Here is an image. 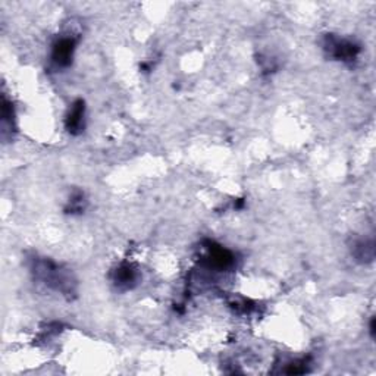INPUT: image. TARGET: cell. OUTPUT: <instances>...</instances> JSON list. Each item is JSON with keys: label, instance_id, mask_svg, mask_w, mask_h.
Returning <instances> with one entry per match:
<instances>
[{"label": "cell", "instance_id": "6da1fadb", "mask_svg": "<svg viewBox=\"0 0 376 376\" xmlns=\"http://www.w3.org/2000/svg\"><path fill=\"white\" fill-rule=\"evenodd\" d=\"M31 273L37 281L62 296L72 297L77 293V281L72 272L60 263L46 257H34L31 260Z\"/></svg>", "mask_w": 376, "mask_h": 376}, {"label": "cell", "instance_id": "7a4b0ae2", "mask_svg": "<svg viewBox=\"0 0 376 376\" xmlns=\"http://www.w3.org/2000/svg\"><path fill=\"white\" fill-rule=\"evenodd\" d=\"M323 50L325 53L328 55V58L334 60H341L345 62V64H352L360 53V46L353 40L328 34L325 35L323 39Z\"/></svg>", "mask_w": 376, "mask_h": 376}, {"label": "cell", "instance_id": "3957f363", "mask_svg": "<svg viewBox=\"0 0 376 376\" xmlns=\"http://www.w3.org/2000/svg\"><path fill=\"white\" fill-rule=\"evenodd\" d=\"M203 265L209 271H228L235 265V255L228 248L215 243H209V247H206V256L203 257Z\"/></svg>", "mask_w": 376, "mask_h": 376}, {"label": "cell", "instance_id": "277c9868", "mask_svg": "<svg viewBox=\"0 0 376 376\" xmlns=\"http://www.w3.org/2000/svg\"><path fill=\"white\" fill-rule=\"evenodd\" d=\"M75 47H77V39L74 35H64L52 46V55H50V62L56 69H65L71 65Z\"/></svg>", "mask_w": 376, "mask_h": 376}, {"label": "cell", "instance_id": "5b68a950", "mask_svg": "<svg viewBox=\"0 0 376 376\" xmlns=\"http://www.w3.org/2000/svg\"><path fill=\"white\" fill-rule=\"evenodd\" d=\"M110 278L119 291H128V290H133V288L139 284L140 273H139V269H137L133 263L122 262L114 271H112Z\"/></svg>", "mask_w": 376, "mask_h": 376}, {"label": "cell", "instance_id": "8992f818", "mask_svg": "<svg viewBox=\"0 0 376 376\" xmlns=\"http://www.w3.org/2000/svg\"><path fill=\"white\" fill-rule=\"evenodd\" d=\"M67 131L72 135H78L85 128V103L84 100H75L72 103L67 119H65Z\"/></svg>", "mask_w": 376, "mask_h": 376}, {"label": "cell", "instance_id": "52a82bcc", "mask_svg": "<svg viewBox=\"0 0 376 376\" xmlns=\"http://www.w3.org/2000/svg\"><path fill=\"white\" fill-rule=\"evenodd\" d=\"M352 255L359 263H370L375 259V243L372 238H359L352 244Z\"/></svg>", "mask_w": 376, "mask_h": 376}, {"label": "cell", "instance_id": "ba28073f", "mask_svg": "<svg viewBox=\"0 0 376 376\" xmlns=\"http://www.w3.org/2000/svg\"><path fill=\"white\" fill-rule=\"evenodd\" d=\"M84 207H85L84 194L81 191H75L69 198V203H68L65 212L71 213V215H75V213L84 212Z\"/></svg>", "mask_w": 376, "mask_h": 376}, {"label": "cell", "instance_id": "9c48e42d", "mask_svg": "<svg viewBox=\"0 0 376 376\" xmlns=\"http://www.w3.org/2000/svg\"><path fill=\"white\" fill-rule=\"evenodd\" d=\"M285 373H306L307 372V360L303 359V360H297V361H293L288 365V368L284 370Z\"/></svg>", "mask_w": 376, "mask_h": 376}, {"label": "cell", "instance_id": "30bf717a", "mask_svg": "<svg viewBox=\"0 0 376 376\" xmlns=\"http://www.w3.org/2000/svg\"><path fill=\"white\" fill-rule=\"evenodd\" d=\"M369 332H370V336L375 338V318L370 319V323H369Z\"/></svg>", "mask_w": 376, "mask_h": 376}]
</instances>
